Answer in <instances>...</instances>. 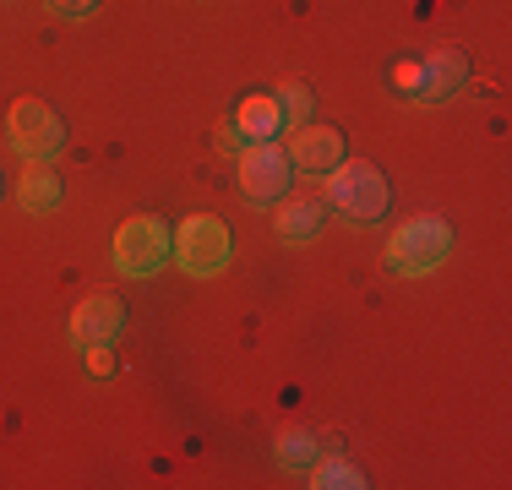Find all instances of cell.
Masks as SVG:
<instances>
[{"instance_id": "cell-10", "label": "cell", "mask_w": 512, "mask_h": 490, "mask_svg": "<svg viewBox=\"0 0 512 490\" xmlns=\"http://www.w3.org/2000/svg\"><path fill=\"white\" fill-rule=\"evenodd\" d=\"M17 202L28 207V213H55L60 207V175L44 158H28V169L17 175Z\"/></svg>"}, {"instance_id": "cell-5", "label": "cell", "mask_w": 512, "mask_h": 490, "mask_svg": "<svg viewBox=\"0 0 512 490\" xmlns=\"http://www.w3.org/2000/svg\"><path fill=\"white\" fill-rule=\"evenodd\" d=\"M6 131H11V147L22 158H44V164L66 147V126H60V115L44 98H17L6 115Z\"/></svg>"}, {"instance_id": "cell-2", "label": "cell", "mask_w": 512, "mask_h": 490, "mask_svg": "<svg viewBox=\"0 0 512 490\" xmlns=\"http://www.w3.org/2000/svg\"><path fill=\"white\" fill-rule=\"evenodd\" d=\"M327 202L355 224H376L387 213V175L365 158H349V164L338 158L333 175H327Z\"/></svg>"}, {"instance_id": "cell-16", "label": "cell", "mask_w": 512, "mask_h": 490, "mask_svg": "<svg viewBox=\"0 0 512 490\" xmlns=\"http://www.w3.org/2000/svg\"><path fill=\"white\" fill-rule=\"evenodd\" d=\"M82 354H88V371L93 376H115V354H109L104 343H99V349H82Z\"/></svg>"}, {"instance_id": "cell-1", "label": "cell", "mask_w": 512, "mask_h": 490, "mask_svg": "<svg viewBox=\"0 0 512 490\" xmlns=\"http://www.w3.org/2000/svg\"><path fill=\"white\" fill-rule=\"evenodd\" d=\"M447 251H453V224L436 213H420L409 218V224L393 229V240H387V267L404 278H420L431 273L436 262H447Z\"/></svg>"}, {"instance_id": "cell-3", "label": "cell", "mask_w": 512, "mask_h": 490, "mask_svg": "<svg viewBox=\"0 0 512 490\" xmlns=\"http://www.w3.org/2000/svg\"><path fill=\"white\" fill-rule=\"evenodd\" d=\"M169 245H175V235H169V224L158 213H137L126 218V224L115 229V267L131 278H153L158 267L169 262Z\"/></svg>"}, {"instance_id": "cell-12", "label": "cell", "mask_w": 512, "mask_h": 490, "mask_svg": "<svg viewBox=\"0 0 512 490\" xmlns=\"http://www.w3.org/2000/svg\"><path fill=\"white\" fill-rule=\"evenodd\" d=\"M316 229H322V202H316V196H289V202L278 207V235H284L289 245L311 240Z\"/></svg>"}, {"instance_id": "cell-17", "label": "cell", "mask_w": 512, "mask_h": 490, "mask_svg": "<svg viewBox=\"0 0 512 490\" xmlns=\"http://www.w3.org/2000/svg\"><path fill=\"white\" fill-rule=\"evenodd\" d=\"M50 6L60 11V17H88V11L99 6V0H50Z\"/></svg>"}, {"instance_id": "cell-9", "label": "cell", "mask_w": 512, "mask_h": 490, "mask_svg": "<svg viewBox=\"0 0 512 490\" xmlns=\"http://www.w3.org/2000/svg\"><path fill=\"white\" fill-rule=\"evenodd\" d=\"M284 153H289L295 169H333L338 158H344V137H338L333 126H311V120H300V126H289Z\"/></svg>"}, {"instance_id": "cell-14", "label": "cell", "mask_w": 512, "mask_h": 490, "mask_svg": "<svg viewBox=\"0 0 512 490\" xmlns=\"http://www.w3.org/2000/svg\"><path fill=\"white\" fill-rule=\"evenodd\" d=\"M311 485H322V490H360V469L355 463H344V458H327V463H311Z\"/></svg>"}, {"instance_id": "cell-6", "label": "cell", "mask_w": 512, "mask_h": 490, "mask_svg": "<svg viewBox=\"0 0 512 490\" xmlns=\"http://www.w3.org/2000/svg\"><path fill=\"white\" fill-rule=\"evenodd\" d=\"M289 169L295 164H289V153L278 142H251L246 153H240V191H246V202H256V207L278 202V196L289 191V180H295Z\"/></svg>"}, {"instance_id": "cell-15", "label": "cell", "mask_w": 512, "mask_h": 490, "mask_svg": "<svg viewBox=\"0 0 512 490\" xmlns=\"http://www.w3.org/2000/svg\"><path fill=\"white\" fill-rule=\"evenodd\" d=\"M278 109H284V126H300V120H311L316 98H311L306 82H284V88H278Z\"/></svg>"}, {"instance_id": "cell-18", "label": "cell", "mask_w": 512, "mask_h": 490, "mask_svg": "<svg viewBox=\"0 0 512 490\" xmlns=\"http://www.w3.org/2000/svg\"><path fill=\"white\" fill-rule=\"evenodd\" d=\"M213 142H218V147H235V142H240V131H235V126H218V137H213Z\"/></svg>"}, {"instance_id": "cell-8", "label": "cell", "mask_w": 512, "mask_h": 490, "mask_svg": "<svg viewBox=\"0 0 512 490\" xmlns=\"http://www.w3.org/2000/svg\"><path fill=\"white\" fill-rule=\"evenodd\" d=\"M463 82H469V55L453 49V44H436L431 55L414 66V98H431V104L453 98Z\"/></svg>"}, {"instance_id": "cell-19", "label": "cell", "mask_w": 512, "mask_h": 490, "mask_svg": "<svg viewBox=\"0 0 512 490\" xmlns=\"http://www.w3.org/2000/svg\"><path fill=\"white\" fill-rule=\"evenodd\" d=\"M0 191H6V186H0Z\"/></svg>"}, {"instance_id": "cell-7", "label": "cell", "mask_w": 512, "mask_h": 490, "mask_svg": "<svg viewBox=\"0 0 512 490\" xmlns=\"http://www.w3.org/2000/svg\"><path fill=\"white\" fill-rule=\"evenodd\" d=\"M120 333H126V305H120V294H88L71 311V343L77 349H99V343H115Z\"/></svg>"}, {"instance_id": "cell-11", "label": "cell", "mask_w": 512, "mask_h": 490, "mask_svg": "<svg viewBox=\"0 0 512 490\" xmlns=\"http://www.w3.org/2000/svg\"><path fill=\"white\" fill-rule=\"evenodd\" d=\"M235 131L240 137H251V142H273L278 131H284V109H278V98H246L240 104V120H235Z\"/></svg>"}, {"instance_id": "cell-4", "label": "cell", "mask_w": 512, "mask_h": 490, "mask_svg": "<svg viewBox=\"0 0 512 490\" xmlns=\"http://www.w3.org/2000/svg\"><path fill=\"white\" fill-rule=\"evenodd\" d=\"M175 256L191 278H213L218 267L229 262V224L213 213H191L186 224L175 229Z\"/></svg>"}, {"instance_id": "cell-13", "label": "cell", "mask_w": 512, "mask_h": 490, "mask_svg": "<svg viewBox=\"0 0 512 490\" xmlns=\"http://www.w3.org/2000/svg\"><path fill=\"white\" fill-rule=\"evenodd\" d=\"M273 458L284 463V469H311L316 463V436L300 431V425H289V431H278V441H273Z\"/></svg>"}]
</instances>
